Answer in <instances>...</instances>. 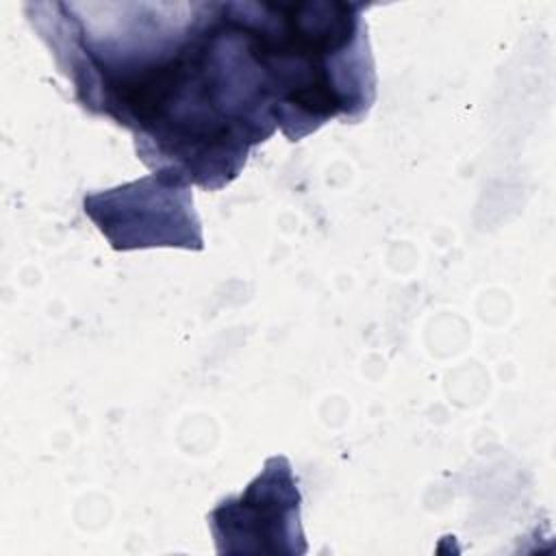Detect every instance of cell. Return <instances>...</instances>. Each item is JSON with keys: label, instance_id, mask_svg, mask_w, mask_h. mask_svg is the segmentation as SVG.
I'll use <instances>...</instances> for the list:
<instances>
[{"label": "cell", "instance_id": "cell-2", "mask_svg": "<svg viewBox=\"0 0 556 556\" xmlns=\"http://www.w3.org/2000/svg\"><path fill=\"white\" fill-rule=\"evenodd\" d=\"M371 2H241L254 54L289 141L326 122H361L376 102V65L363 11Z\"/></svg>", "mask_w": 556, "mask_h": 556}, {"label": "cell", "instance_id": "cell-4", "mask_svg": "<svg viewBox=\"0 0 556 556\" xmlns=\"http://www.w3.org/2000/svg\"><path fill=\"white\" fill-rule=\"evenodd\" d=\"M302 493L287 456H269L237 497L208 515L217 554H304Z\"/></svg>", "mask_w": 556, "mask_h": 556}, {"label": "cell", "instance_id": "cell-1", "mask_svg": "<svg viewBox=\"0 0 556 556\" xmlns=\"http://www.w3.org/2000/svg\"><path fill=\"white\" fill-rule=\"evenodd\" d=\"M24 9L74 100L128 128L152 174L217 191L278 128L237 0Z\"/></svg>", "mask_w": 556, "mask_h": 556}, {"label": "cell", "instance_id": "cell-3", "mask_svg": "<svg viewBox=\"0 0 556 556\" xmlns=\"http://www.w3.org/2000/svg\"><path fill=\"white\" fill-rule=\"evenodd\" d=\"M83 208L117 252L163 245L204 248L191 187L165 174H148L128 185L87 193Z\"/></svg>", "mask_w": 556, "mask_h": 556}]
</instances>
